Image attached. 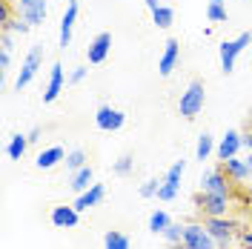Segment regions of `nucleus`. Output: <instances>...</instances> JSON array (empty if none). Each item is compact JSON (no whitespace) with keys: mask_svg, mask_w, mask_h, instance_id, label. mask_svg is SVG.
Returning a JSON list of instances; mask_svg holds the SVG:
<instances>
[{"mask_svg":"<svg viewBox=\"0 0 252 249\" xmlns=\"http://www.w3.org/2000/svg\"><path fill=\"white\" fill-rule=\"evenodd\" d=\"M12 6H15V15L23 17L29 26H40V23L46 20V15H49L46 0H15Z\"/></svg>","mask_w":252,"mask_h":249,"instance_id":"9","label":"nucleus"},{"mask_svg":"<svg viewBox=\"0 0 252 249\" xmlns=\"http://www.w3.org/2000/svg\"><path fill=\"white\" fill-rule=\"evenodd\" d=\"M26 146H29V135H15V138L9 140V146H6L9 160H20V157L26 155Z\"/></svg>","mask_w":252,"mask_h":249,"instance_id":"21","label":"nucleus"},{"mask_svg":"<svg viewBox=\"0 0 252 249\" xmlns=\"http://www.w3.org/2000/svg\"><path fill=\"white\" fill-rule=\"evenodd\" d=\"M204 226L209 229V235L215 238L218 249H229L232 241H235V235H241L238 220L229 218V215H223V218H204Z\"/></svg>","mask_w":252,"mask_h":249,"instance_id":"2","label":"nucleus"},{"mask_svg":"<svg viewBox=\"0 0 252 249\" xmlns=\"http://www.w3.org/2000/svg\"><path fill=\"white\" fill-rule=\"evenodd\" d=\"M169 249H189V247L184 244V241H181V244H175V247H169Z\"/></svg>","mask_w":252,"mask_h":249,"instance_id":"39","label":"nucleus"},{"mask_svg":"<svg viewBox=\"0 0 252 249\" xmlns=\"http://www.w3.org/2000/svg\"><path fill=\"white\" fill-rule=\"evenodd\" d=\"M212 152H215V138H212L209 132H204V135L198 138V146H195V157H198V160H206Z\"/></svg>","mask_w":252,"mask_h":249,"instance_id":"24","label":"nucleus"},{"mask_svg":"<svg viewBox=\"0 0 252 249\" xmlns=\"http://www.w3.org/2000/svg\"><path fill=\"white\" fill-rule=\"evenodd\" d=\"M63 83H66V78H63V66L61 63H55L52 72H49V83H46V92H43V103H55V100L61 97Z\"/></svg>","mask_w":252,"mask_h":249,"instance_id":"17","label":"nucleus"},{"mask_svg":"<svg viewBox=\"0 0 252 249\" xmlns=\"http://www.w3.org/2000/svg\"><path fill=\"white\" fill-rule=\"evenodd\" d=\"M78 0H69V6H66V12L61 17V49H66L72 43V29H75V20H78Z\"/></svg>","mask_w":252,"mask_h":249,"instance_id":"15","label":"nucleus"},{"mask_svg":"<svg viewBox=\"0 0 252 249\" xmlns=\"http://www.w3.org/2000/svg\"><path fill=\"white\" fill-rule=\"evenodd\" d=\"M172 220H169V215L163 212V209H158V212H152L149 215V232H155V235H163L166 232V226H169Z\"/></svg>","mask_w":252,"mask_h":249,"instance_id":"26","label":"nucleus"},{"mask_svg":"<svg viewBox=\"0 0 252 249\" xmlns=\"http://www.w3.org/2000/svg\"><path fill=\"white\" fill-rule=\"evenodd\" d=\"M172 20H175V12L169 6H158L155 12H152V23H155L158 29H169Z\"/></svg>","mask_w":252,"mask_h":249,"instance_id":"25","label":"nucleus"},{"mask_svg":"<svg viewBox=\"0 0 252 249\" xmlns=\"http://www.w3.org/2000/svg\"><path fill=\"white\" fill-rule=\"evenodd\" d=\"M178 61H181V43H178L175 37H169L166 46H163V52H160V61H158L160 78H169L175 72V66H178Z\"/></svg>","mask_w":252,"mask_h":249,"instance_id":"12","label":"nucleus"},{"mask_svg":"<svg viewBox=\"0 0 252 249\" xmlns=\"http://www.w3.org/2000/svg\"><path fill=\"white\" fill-rule=\"evenodd\" d=\"M66 166L72 172L83 169V166H86V152H83V149H72V152L66 155Z\"/></svg>","mask_w":252,"mask_h":249,"instance_id":"27","label":"nucleus"},{"mask_svg":"<svg viewBox=\"0 0 252 249\" xmlns=\"http://www.w3.org/2000/svg\"><path fill=\"white\" fill-rule=\"evenodd\" d=\"M132 166H135V157H132V155H121L118 160H115V166H112V169H115V175L126 178V175L132 172Z\"/></svg>","mask_w":252,"mask_h":249,"instance_id":"30","label":"nucleus"},{"mask_svg":"<svg viewBox=\"0 0 252 249\" xmlns=\"http://www.w3.org/2000/svg\"><path fill=\"white\" fill-rule=\"evenodd\" d=\"M201 192H215V195L235 198V184L223 169H209L201 175Z\"/></svg>","mask_w":252,"mask_h":249,"instance_id":"6","label":"nucleus"},{"mask_svg":"<svg viewBox=\"0 0 252 249\" xmlns=\"http://www.w3.org/2000/svg\"><path fill=\"white\" fill-rule=\"evenodd\" d=\"M187 172V160H175L166 178L160 181V189H158V201H175L178 198V189H181V178Z\"/></svg>","mask_w":252,"mask_h":249,"instance_id":"8","label":"nucleus"},{"mask_svg":"<svg viewBox=\"0 0 252 249\" xmlns=\"http://www.w3.org/2000/svg\"><path fill=\"white\" fill-rule=\"evenodd\" d=\"M94 124H97V129H103V132H118L126 124V115L121 109L109 106V103H103L97 109V115H94Z\"/></svg>","mask_w":252,"mask_h":249,"instance_id":"11","label":"nucleus"},{"mask_svg":"<svg viewBox=\"0 0 252 249\" xmlns=\"http://www.w3.org/2000/svg\"><path fill=\"white\" fill-rule=\"evenodd\" d=\"M109 49H112V34L109 31H100V34H94L92 43H89V49H86V58H89V63H103L106 58H109Z\"/></svg>","mask_w":252,"mask_h":249,"instance_id":"14","label":"nucleus"},{"mask_svg":"<svg viewBox=\"0 0 252 249\" xmlns=\"http://www.w3.org/2000/svg\"><path fill=\"white\" fill-rule=\"evenodd\" d=\"M241 244L244 249H252V218L244 223V229H241Z\"/></svg>","mask_w":252,"mask_h":249,"instance_id":"32","label":"nucleus"},{"mask_svg":"<svg viewBox=\"0 0 252 249\" xmlns=\"http://www.w3.org/2000/svg\"><path fill=\"white\" fill-rule=\"evenodd\" d=\"M61 160H66V152H63L61 146H49V149H43L40 155H37V169H55Z\"/></svg>","mask_w":252,"mask_h":249,"instance_id":"19","label":"nucleus"},{"mask_svg":"<svg viewBox=\"0 0 252 249\" xmlns=\"http://www.w3.org/2000/svg\"><path fill=\"white\" fill-rule=\"evenodd\" d=\"M12 31H3V37H0V49H6V52H12Z\"/></svg>","mask_w":252,"mask_h":249,"instance_id":"35","label":"nucleus"},{"mask_svg":"<svg viewBox=\"0 0 252 249\" xmlns=\"http://www.w3.org/2000/svg\"><path fill=\"white\" fill-rule=\"evenodd\" d=\"M204 103H206V92H204V83L201 80H192L187 89L181 92V100H178V115L184 121H192L204 112Z\"/></svg>","mask_w":252,"mask_h":249,"instance_id":"1","label":"nucleus"},{"mask_svg":"<svg viewBox=\"0 0 252 249\" xmlns=\"http://www.w3.org/2000/svg\"><path fill=\"white\" fill-rule=\"evenodd\" d=\"M9 66H12V52H6V49H0V72L6 75V72H9Z\"/></svg>","mask_w":252,"mask_h":249,"instance_id":"34","label":"nucleus"},{"mask_svg":"<svg viewBox=\"0 0 252 249\" xmlns=\"http://www.w3.org/2000/svg\"><path fill=\"white\" fill-rule=\"evenodd\" d=\"M92 178H94V172H92V166L86 163L83 169H78L75 175H72V184H69V187H72V189L80 195V192H86V189L92 187Z\"/></svg>","mask_w":252,"mask_h":249,"instance_id":"20","label":"nucleus"},{"mask_svg":"<svg viewBox=\"0 0 252 249\" xmlns=\"http://www.w3.org/2000/svg\"><path fill=\"white\" fill-rule=\"evenodd\" d=\"M86 72H89L86 66H78V69H72V75H69V83H72V86L83 83V80H86Z\"/></svg>","mask_w":252,"mask_h":249,"instance_id":"33","label":"nucleus"},{"mask_svg":"<svg viewBox=\"0 0 252 249\" xmlns=\"http://www.w3.org/2000/svg\"><path fill=\"white\" fill-rule=\"evenodd\" d=\"M143 3H146V9H149V12H155L158 6H160V3H158V0H143Z\"/></svg>","mask_w":252,"mask_h":249,"instance_id":"38","label":"nucleus"},{"mask_svg":"<svg viewBox=\"0 0 252 249\" xmlns=\"http://www.w3.org/2000/svg\"><path fill=\"white\" fill-rule=\"evenodd\" d=\"M80 220V212L75 209V203L72 206H55L52 209V223L58 226V229H75Z\"/></svg>","mask_w":252,"mask_h":249,"instance_id":"16","label":"nucleus"},{"mask_svg":"<svg viewBox=\"0 0 252 249\" xmlns=\"http://www.w3.org/2000/svg\"><path fill=\"white\" fill-rule=\"evenodd\" d=\"M250 43H252V31H241L235 40H223V43H220V69H223L226 75L235 69L238 55L250 46Z\"/></svg>","mask_w":252,"mask_h":249,"instance_id":"5","label":"nucleus"},{"mask_svg":"<svg viewBox=\"0 0 252 249\" xmlns=\"http://www.w3.org/2000/svg\"><path fill=\"white\" fill-rule=\"evenodd\" d=\"M241 149H244V135H241L238 129H229V132L220 138V143L215 146V155H218V160H229V157H235Z\"/></svg>","mask_w":252,"mask_h":249,"instance_id":"13","label":"nucleus"},{"mask_svg":"<svg viewBox=\"0 0 252 249\" xmlns=\"http://www.w3.org/2000/svg\"><path fill=\"white\" fill-rule=\"evenodd\" d=\"M103 249H132V244H129V238L124 232L109 229V232L103 235Z\"/></svg>","mask_w":252,"mask_h":249,"instance_id":"22","label":"nucleus"},{"mask_svg":"<svg viewBox=\"0 0 252 249\" xmlns=\"http://www.w3.org/2000/svg\"><path fill=\"white\" fill-rule=\"evenodd\" d=\"M40 69H43V46H32L29 55H26L23 63H20V72H17V80H15L17 92H20V89H26Z\"/></svg>","mask_w":252,"mask_h":249,"instance_id":"4","label":"nucleus"},{"mask_svg":"<svg viewBox=\"0 0 252 249\" xmlns=\"http://www.w3.org/2000/svg\"><path fill=\"white\" fill-rule=\"evenodd\" d=\"M158 189H160V181H155V178L143 181L141 184V198H158Z\"/></svg>","mask_w":252,"mask_h":249,"instance_id":"31","label":"nucleus"},{"mask_svg":"<svg viewBox=\"0 0 252 249\" xmlns=\"http://www.w3.org/2000/svg\"><path fill=\"white\" fill-rule=\"evenodd\" d=\"M195 206H198V212H201L204 218H223V215L229 212V206H232V198L215 195V192H198Z\"/></svg>","mask_w":252,"mask_h":249,"instance_id":"3","label":"nucleus"},{"mask_svg":"<svg viewBox=\"0 0 252 249\" xmlns=\"http://www.w3.org/2000/svg\"><path fill=\"white\" fill-rule=\"evenodd\" d=\"M244 149H250V152H252V132L244 135Z\"/></svg>","mask_w":252,"mask_h":249,"instance_id":"37","label":"nucleus"},{"mask_svg":"<svg viewBox=\"0 0 252 249\" xmlns=\"http://www.w3.org/2000/svg\"><path fill=\"white\" fill-rule=\"evenodd\" d=\"M184 244L189 249H218L215 238L204 223H184Z\"/></svg>","mask_w":252,"mask_h":249,"instance_id":"10","label":"nucleus"},{"mask_svg":"<svg viewBox=\"0 0 252 249\" xmlns=\"http://www.w3.org/2000/svg\"><path fill=\"white\" fill-rule=\"evenodd\" d=\"M163 241H166L169 247L181 244V241H184V226H181V223H169V226H166V232H163Z\"/></svg>","mask_w":252,"mask_h":249,"instance_id":"28","label":"nucleus"},{"mask_svg":"<svg viewBox=\"0 0 252 249\" xmlns=\"http://www.w3.org/2000/svg\"><path fill=\"white\" fill-rule=\"evenodd\" d=\"M29 29H32V26L26 23V20H23V17H17V15L12 17L6 26H3V31H12V34H20V37H23V34H26Z\"/></svg>","mask_w":252,"mask_h":249,"instance_id":"29","label":"nucleus"},{"mask_svg":"<svg viewBox=\"0 0 252 249\" xmlns=\"http://www.w3.org/2000/svg\"><path fill=\"white\" fill-rule=\"evenodd\" d=\"M220 169L232 178L235 187H244V184H252V152L247 157H229V160H220Z\"/></svg>","mask_w":252,"mask_h":249,"instance_id":"7","label":"nucleus"},{"mask_svg":"<svg viewBox=\"0 0 252 249\" xmlns=\"http://www.w3.org/2000/svg\"><path fill=\"white\" fill-rule=\"evenodd\" d=\"M37 140H40V129L34 126V129H32V132H29V143H37Z\"/></svg>","mask_w":252,"mask_h":249,"instance_id":"36","label":"nucleus"},{"mask_svg":"<svg viewBox=\"0 0 252 249\" xmlns=\"http://www.w3.org/2000/svg\"><path fill=\"white\" fill-rule=\"evenodd\" d=\"M226 6H223V0H209V6H206V20L209 23H226Z\"/></svg>","mask_w":252,"mask_h":249,"instance_id":"23","label":"nucleus"},{"mask_svg":"<svg viewBox=\"0 0 252 249\" xmlns=\"http://www.w3.org/2000/svg\"><path fill=\"white\" fill-rule=\"evenodd\" d=\"M106 198V187L103 184H92V187L86 189V192H80L78 201H75V209L78 212H86V209H92V206H97V203Z\"/></svg>","mask_w":252,"mask_h":249,"instance_id":"18","label":"nucleus"}]
</instances>
